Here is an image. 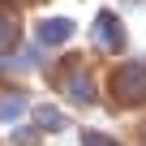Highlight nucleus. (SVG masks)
I'll return each mask as SVG.
<instances>
[{
    "mask_svg": "<svg viewBox=\"0 0 146 146\" xmlns=\"http://www.w3.org/2000/svg\"><path fill=\"white\" fill-rule=\"evenodd\" d=\"M73 35V22H43L39 26V39L43 43H60V39H69Z\"/></svg>",
    "mask_w": 146,
    "mask_h": 146,
    "instance_id": "obj_3",
    "label": "nucleus"
},
{
    "mask_svg": "<svg viewBox=\"0 0 146 146\" xmlns=\"http://www.w3.org/2000/svg\"><path fill=\"white\" fill-rule=\"evenodd\" d=\"M22 108H26V99H22V95L0 99V120H5V125H9V120H17V116H22Z\"/></svg>",
    "mask_w": 146,
    "mask_h": 146,
    "instance_id": "obj_4",
    "label": "nucleus"
},
{
    "mask_svg": "<svg viewBox=\"0 0 146 146\" xmlns=\"http://www.w3.org/2000/svg\"><path fill=\"white\" fill-rule=\"evenodd\" d=\"M39 125L43 129H64V116H56L52 108H39Z\"/></svg>",
    "mask_w": 146,
    "mask_h": 146,
    "instance_id": "obj_5",
    "label": "nucleus"
},
{
    "mask_svg": "<svg viewBox=\"0 0 146 146\" xmlns=\"http://www.w3.org/2000/svg\"><path fill=\"white\" fill-rule=\"evenodd\" d=\"M9 43H13V22L0 17V47H9Z\"/></svg>",
    "mask_w": 146,
    "mask_h": 146,
    "instance_id": "obj_6",
    "label": "nucleus"
},
{
    "mask_svg": "<svg viewBox=\"0 0 146 146\" xmlns=\"http://www.w3.org/2000/svg\"><path fill=\"white\" fill-rule=\"evenodd\" d=\"M95 39H99L103 47H120V39H125V35H120V26L112 22V13H103V17H99V26H95Z\"/></svg>",
    "mask_w": 146,
    "mask_h": 146,
    "instance_id": "obj_1",
    "label": "nucleus"
},
{
    "mask_svg": "<svg viewBox=\"0 0 146 146\" xmlns=\"http://www.w3.org/2000/svg\"><path fill=\"white\" fill-rule=\"evenodd\" d=\"M120 99H125V103L142 99V69H125V73H120Z\"/></svg>",
    "mask_w": 146,
    "mask_h": 146,
    "instance_id": "obj_2",
    "label": "nucleus"
}]
</instances>
